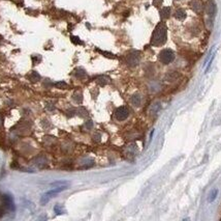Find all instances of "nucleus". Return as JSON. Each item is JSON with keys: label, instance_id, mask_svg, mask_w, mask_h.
Listing matches in <instances>:
<instances>
[{"label": "nucleus", "instance_id": "nucleus-7", "mask_svg": "<svg viewBox=\"0 0 221 221\" xmlns=\"http://www.w3.org/2000/svg\"><path fill=\"white\" fill-rule=\"evenodd\" d=\"M216 11H217V7H216V3L214 2L213 0H209L206 4V13L208 14V16L213 18L216 15Z\"/></svg>", "mask_w": 221, "mask_h": 221}, {"label": "nucleus", "instance_id": "nucleus-21", "mask_svg": "<svg viewBox=\"0 0 221 221\" xmlns=\"http://www.w3.org/2000/svg\"><path fill=\"white\" fill-rule=\"evenodd\" d=\"M92 126H93V124H92L91 120H88V122L86 123V127H87L88 129H91V128H92Z\"/></svg>", "mask_w": 221, "mask_h": 221}, {"label": "nucleus", "instance_id": "nucleus-18", "mask_svg": "<svg viewBox=\"0 0 221 221\" xmlns=\"http://www.w3.org/2000/svg\"><path fill=\"white\" fill-rule=\"evenodd\" d=\"M31 80L34 82H37L41 80V75L37 73V72H32V74H31Z\"/></svg>", "mask_w": 221, "mask_h": 221}, {"label": "nucleus", "instance_id": "nucleus-14", "mask_svg": "<svg viewBox=\"0 0 221 221\" xmlns=\"http://www.w3.org/2000/svg\"><path fill=\"white\" fill-rule=\"evenodd\" d=\"M97 82H98L101 86H103V85L108 84L109 82H110V78L107 76H100L97 78Z\"/></svg>", "mask_w": 221, "mask_h": 221}, {"label": "nucleus", "instance_id": "nucleus-5", "mask_svg": "<svg viewBox=\"0 0 221 221\" xmlns=\"http://www.w3.org/2000/svg\"><path fill=\"white\" fill-rule=\"evenodd\" d=\"M140 53L136 51H133L131 52L128 56H127V63L129 64V66H132L134 67L136 66L138 62H140Z\"/></svg>", "mask_w": 221, "mask_h": 221}, {"label": "nucleus", "instance_id": "nucleus-19", "mask_svg": "<svg viewBox=\"0 0 221 221\" xmlns=\"http://www.w3.org/2000/svg\"><path fill=\"white\" fill-rule=\"evenodd\" d=\"M160 109V104L159 103H155V104H153L151 106V108H150V110H151V112L152 113H156L158 110Z\"/></svg>", "mask_w": 221, "mask_h": 221}, {"label": "nucleus", "instance_id": "nucleus-3", "mask_svg": "<svg viewBox=\"0 0 221 221\" xmlns=\"http://www.w3.org/2000/svg\"><path fill=\"white\" fill-rule=\"evenodd\" d=\"M175 59V53L170 49H164L159 53V60L163 64H170Z\"/></svg>", "mask_w": 221, "mask_h": 221}, {"label": "nucleus", "instance_id": "nucleus-9", "mask_svg": "<svg viewBox=\"0 0 221 221\" xmlns=\"http://www.w3.org/2000/svg\"><path fill=\"white\" fill-rule=\"evenodd\" d=\"M175 17H176V19H178V20H184L186 18V13H185L184 9L180 8V9H177V11H176Z\"/></svg>", "mask_w": 221, "mask_h": 221}, {"label": "nucleus", "instance_id": "nucleus-8", "mask_svg": "<svg viewBox=\"0 0 221 221\" xmlns=\"http://www.w3.org/2000/svg\"><path fill=\"white\" fill-rule=\"evenodd\" d=\"M191 6L196 13H200L202 9V4L200 1H198V0H193L191 3Z\"/></svg>", "mask_w": 221, "mask_h": 221}, {"label": "nucleus", "instance_id": "nucleus-1", "mask_svg": "<svg viewBox=\"0 0 221 221\" xmlns=\"http://www.w3.org/2000/svg\"><path fill=\"white\" fill-rule=\"evenodd\" d=\"M166 38H167L166 26H165V24L163 22H160L155 27V29L153 31V34H152V38H151V45L155 47L162 46L166 42Z\"/></svg>", "mask_w": 221, "mask_h": 221}, {"label": "nucleus", "instance_id": "nucleus-15", "mask_svg": "<svg viewBox=\"0 0 221 221\" xmlns=\"http://www.w3.org/2000/svg\"><path fill=\"white\" fill-rule=\"evenodd\" d=\"M75 76L78 77V78H83V77L86 76V73H85L83 69H77L75 71Z\"/></svg>", "mask_w": 221, "mask_h": 221}, {"label": "nucleus", "instance_id": "nucleus-6", "mask_svg": "<svg viewBox=\"0 0 221 221\" xmlns=\"http://www.w3.org/2000/svg\"><path fill=\"white\" fill-rule=\"evenodd\" d=\"M2 202L4 204V207L9 211H15V202L14 199L11 195L8 194H4L2 195Z\"/></svg>", "mask_w": 221, "mask_h": 221}, {"label": "nucleus", "instance_id": "nucleus-16", "mask_svg": "<svg viewBox=\"0 0 221 221\" xmlns=\"http://www.w3.org/2000/svg\"><path fill=\"white\" fill-rule=\"evenodd\" d=\"M54 212L57 214V215H62V214L65 213V211L63 210V208L61 207L60 205H56L54 207Z\"/></svg>", "mask_w": 221, "mask_h": 221}, {"label": "nucleus", "instance_id": "nucleus-20", "mask_svg": "<svg viewBox=\"0 0 221 221\" xmlns=\"http://www.w3.org/2000/svg\"><path fill=\"white\" fill-rule=\"evenodd\" d=\"M71 40H73V43H76V44H82V42H79L80 40H79V38H77V36H73Z\"/></svg>", "mask_w": 221, "mask_h": 221}, {"label": "nucleus", "instance_id": "nucleus-13", "mask_svg": "<svg viewBox=\"0 0 221 221\" xmlns=\"http://www.w3.org/2000/svg\"><path fill=\"white\" fill-rule=\"evenodd\" d=\"M70 183L67 182V181H57V182H54V183H52L51 186L52 187H62V186H69Z\"/></svg>", "mask_w": 221, "mask_h": 221}, {"label": "nucleus", "instance_id": "nucleus-12", "mask_svg": "<svg viewBox=\"0 0 221 221\" xmlns=\"http://www.w3.org/2000/svg\"><path fill=\"white\" fill-rule=\"evenodd\" d=\"M162 19H167L170 16V7H163L160 11Z\"/></svg>", "mask_w": 221, "mask_h": 221}, {"label": "nucleus", "instance_id": "nucleus-11", "mask_svg": "<svg viewBox=\"0 0 221 221\" xmlns=\"http://www.w3.org/2000/svg\"><path fill=\"white\" fill-rule=\"evenodd\" d=\"M131 103L132 105H134V106H140V102H142V98H140V95H134V96L131 97Z\"/></svg>", "mask_w": 221, "mask_h": 221}, {"label": "nucleus", "instance_id": "nucleus-4", "mask_svg": "<svg viewBox=\"0 0 221 221\" xmlns=\"http://www.w3.org/2000/svg\"><path fill=\"white\" fill-rule=\"evenodd\" d=\"M128 115H129V110L127 109V107L124 106L119 107L115 111V118H116V120H120V122L126 120L128 118Z\"/></svg>", "mask_w": 221, "mask_h": 221}, {"label": "nucleus", "instance_id": "nucleus-10", "mask_svg": "<svg viewBox=\"0 0 221 221\" xmlns=\"http://www.w3.org/2000/svg\"><path fill=\"white\" fill-rule=\"evenodd\" d=\"M217 195H218V189H213V190L210 192V194H209V197H208V202H213L214 200L216 199V197H217Z\"/></svg>", "mask_w": 221, "mask_h": 221}, {"label": "nucleus", "instance_id": "nucleus-17", "mask_svg": "<svg viewBox=\"0 0 221 221\" xmlns=\"http://www.w3.org/2000/svg\"><path fill=\"white\" fill-rule=\"evenodd\" d=\"M55 86H56L57 88H59V89H65V88H67V83L64 81H59V82H57L56 84H55Z\"/></svg>", "mask_w": 221, "mask_h": 221}, {"label": "nucleus", "instance_id": "nucleus-2", "mask_svg": "<svg viewBox=\"0 0 221 221\" xmlns=\"http://www.w3.org/2000/svg\"><path fill=\"white\" fill-rule=\"evenodd\" d=\"M65 189H67V186H62V187H54L53 189H51V190L47 191L46 193H43V195H41V204L43 206L47 205V204L50 202V199H51L52 197H54L55 195L59 194L60 192L64 191Z\"/></svg>", "mask_w": 221, "mask_h": 221}]
</instances>
